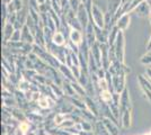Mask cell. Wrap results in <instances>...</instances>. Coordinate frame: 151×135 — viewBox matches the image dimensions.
Masks as SVG:
<instances>
[{"label":"cell","mask_w":151,"mask_h":135,"mask_svg":"<svg viewBox=\"0 0 151 135\" xmlns=\"http://www.w3.org/2000/svg\"><path fill=\"white\" fill-rule=\"evenodd\" d=\"M124 45H125V39H124V32L119 33L117 39L114 44L115 53L117 56V61H120L121 63H124Z\"/></svg>","instance_id":"cell-1"},{"label":"cell","mask_w":151,"mask_h":135,"mask_svg":"<svg viewBox=\"0 0 151 135\" xmlns=\"http://www.w3.org/2000/svg\"><path fill=\"white\" fill-rule=\"evenodd\" d=\"M91 20L97 27L99 28L105 27V13H103L101 8L95 4L93 6V11H91Z\"/></svg>","instance_id":"cell-2"},{"label":"cell","mask_w":151,"mask_h":135,"mask_svg":"<svg viewBox=\"0 0 151 135\" xmlns=\"http://www.w3.org/2000/svg\"><path fill=\"white\" fill-rule=\"evenodd\" d=\"M125 73L124 72H120L119 74L113 76V88L114 92L121 94L123 90L125 89Z\"/></svg>","instance_id":"cell-3"},{"label":"cell","mask_w":151,"mask_h":135,"mask_svg":"<svg viewBox=\"0 0 151 135\" xmlns=\"http://www.w3.org/2000/svg\"><path fill=\"white\" fill-rule=\"evenodd\" d=\"M77 18L80 21V24L82 26V29L85 32V29L87 28V26H88V24L91 20H90V17H89L88 13H87V10L85 8V5L82 2L81 5H80V7H79V9H78V11H77Z\"/></svg>","instance_id":"cell-4"},{"label":"cell","mask_w":151,"mask_h":135,"mask_svg":"<svg viewBox=\"0 0 151 135\" xmlns=\"http://www.w3.org/2000/svg\"><path fill=\"white\" fill-rule=\"evenodd\" d=\"M121 95V99H120V109H121V114L125 110L132 109V104H131V99H130V94H129V90L127 88L123 90L120 94Z\"/></svg>","instance_id":"cell-5"},{"label":"cell","mask_w":151,"mask_h":135,"mask_svg":"<svg viewBox=\"0 0 151 135\" xmlns=\"http://www.w3.org/2000/svg\"><path fill=\"white\" fill-rule=\"evenodd\" d=\"M83 35H85V39H87L88 44L90 45V47L97 42L96 41V34H95V24L94 21H90L87 26V28L85 29L83 32Z\"/></svg>","instance_id":"cell-6"},{"label":"cell","mask_w":151,"mask_h":135,"mask_svg":"<svg viewBox=\"0 0 151 135\" xmlns=\"http://www.w3.org/2000/svg\"><path fill=\"white\" fill-rule=\"evenodd\" d=\"M134 14H137L139 17L141 18H147L150 16L151 13V6L147 2V1H143L140 6H138L135 8V10L133 11Z\"/></svg>","instance_id":"cell-7"},{"label":"cell","mask_w":151,"mask_h":135,"mask_svg":"<svg viewBox=\"0 0 151 135\" xmlns=\"http://www.w3.org/2000/svg\"><path fill=\"white\" fill-rule=\"evenodd\" d=\"M26 115V119L28 122H31L32 124H35V125H38V124H43L45 117L42 116L41 114H38L36 111H32V110H27L25 111Z\"/></svg>","instance_id":"cell-8"},{"label":"cell","mask_w":151,"mask_h":135,"mask_svg":"<svg viewBox=\"0 0 151 135\" xmlns=\"http://www.w3.org/2000/svg\"><path fill=\"white\" fill-rule=\"evenodd\" d=\"M85 103H86V106H87V108H88L93 114H94L96 117H98V119L101 118V113H99V107H98V104L97 101H95L94 98H91V97H85Z\"/></svg>","instance_id":"cell-9"},{"label":"cell","mask_w":151,"mask_h":135,"mask_svg":"<svg viewBox=\"0 0 151 135\" xmlns=\"http://www.w3.org/2000/svg\"><path fill=\"white\" fill-rule=\"evenodd\" d=\"M130 21H131L130 14H124L123 16H121L120 18L116 20L115 26L120 29L121 32H125L126 29L129 28V26H130Z\"/></svg>","instance_id":"cell-10"},{"label":"cell","mask_w":151,"mask_h":135,"mask_svg":"<svg viewBox=\"0 0 151 135\" xmlns=\"http://www.w3.org/2000/svg\"><path fill=\"white\" fill-rule=\"evenodd\" d=\"M16 29H15V27H14L13 24H10V23H6L5 25L2 26V39H4V45H6L10 39H12V36H13L14 32H15Z\"/></svg>","instance_id":"cell-11"},{"label":"cell","mask_w":151,"mask_h":135,"mask_svg":"<svg viewBox=\"0 0 151 135\" xmlns=\"http://www.w3.org/2000/svg\"><path fill=\"white\" fill-rule=\"evenodd\" d=\"M121 126L123 129H129L132 123V109L125 110L121 114Z\"/></svg>","instance_id":"cell-12"},{"label":"cell","mask_w":151,"mask_h":135,"mask_svg":"<svg viewBox=\"0 0 151 135\" xmlns=\"http://www.w3.org/2000/svg\"><path fill=\"white\" fill-rule=\"evenodd\" d=\"M68 41L69 39H67L64 36V34L62 32H60V31H57L52 36V43L58 45V46H67Z\"/></svg>","instance_id":"cell-13"},{"label":"cell","mask_w":151,"mask_h":135,"mask_svg":"<svg viewBox=\"0 0 151 135\" xmlns=\"http://www.w3.org/2000/svg\"><path fill=\"white\" fill-rule=\"evenodd\" d=\"M101 121H103V123H104V125H105V127L107 129V131L109 132V134L119 135L120 129H119V127H117V124H116V123H114L113 121H111L109 118H106V117H103Z\"/></svg>","instance_id":"cell-14"},{"label":"cell","mask_w":151,"mask_h":135,"mask_svg":"<svg viewBox=\"0 0 151 135\" xmlns=\"http://www.w3.org/2000/svg\"><path fill=\"white\" fill-rule=\"evenodd\" d=\"M59 73L62 76V78H64V79H68V80H70L71 82H75V81H77V79L75 78L73 73H72V71H71V68H69L67 64H61V65H60V68H59Z\"/></svg>","instance_id":"cell-15"},{"label":"cell","mask_w":151,"mask_h":135,"mask_svg":"<svg viewBox=\"0 0 151 135\" xmlns=\"http://www.w3.org/2000/svg\"><path fill=\"white\" fill-rule=\"evenodd\" d=\"M95 34H96V41L98 43H108V36L109 33L105 31L104 28H99L95 25Z\"/></svg>","instance_id":"cell-16"},{"label":"cell","mask_w":151,"mask_h":135,"mask_svg":"<svg viewBox=\"0 0 151 135\" xmlns=\"http://www.w3.org/2000/svg\"><path fill=\"white\" fill-rule=\"evenodd\" d=\"M83 39H85V35H82L81 31H77V29H71V31H70L69 39L71 42H73L76 45L80 46Z\"/></svg>","instance_id":"cell-17"},{"label":"cell","mask_w":151,"mask_h":135,"mask_svg":"<svg viewBox=\"0 0 151 135\" xmlns=\"http://www.w3.org/2000/svg\"><path fill=\"white\" fill-rule=\"evenodd\" d=\"M90 53L93 54L94 59L96 60L97 64L99 68H101V46H99V43L96 42L91 47H90Z\"/></svg>","instance_id":"cell-18"},{"label":"cell","mask_w":151,"mask_h":135,"mask_svg":"<svg viewBox=\"0 0 151 135\" xmlns=\"http://www.w3.org/2000/svg\"><path fill=\"white\" fill-rule=\"evenodd\" d=\"M22 42H24V43H31V44L35 43V39H34L33 34H32L31 29L27 27V25H25L22 28Z\"/></svg>","instance_id":"cell-19"},{"label":"cell","mask_w":151,"mask_h":135,"mask_svg":"<svg viewBox=\"0 0 151 135\" xmlns=\"http://www.w3.org/2000/svg\"><path fill=\"white\" fill-rule=\"evenodd\" d=\"M94 131L96 132V135H111L101 119H98L94 124Z\"/></svg>","instance_id":"cell-20"},{"label":"cell","mask_w":151,"mask_h":135,"mask_svg":"<svg viewBox=\"0 0 151 135\" xmlns=\"http://www.w3.org/2000/svg\"><path fill=\"white\" fill-rule=\"evenodd\" d=\"M113 94L111 90H101L99 96L97 97V99H101V101H104L105 104L109 105L113 101Z\"/></svg>","instance_id":"cell-21"},{"label":"cell","mask_w":151,"mask_h":135,"mask_svg":"<svg viewBox=\"0 0 151 135\" xmlns=\"http://www.w3.org/2000/svg\"><path fill=\"white\" fill-rule=\"evenodd\" d=\"M16 88H17L18 90H20V91H23V92L25 94V92H27V91L31 90V81H28L27 79H25V78L23 77L20 80H19V82Z\"/></svg>","instance_id":"cell-22"},{"label":"cell","mask_w":151,"mask_h":135,"mask_svg":"<svg viewBox=\"0 0 151 135\" xmlns=\"http://www.w3.org/2000/svg\"><path fill=\"white\" fill-rule=\"evenodd\" d=\"M119 33H120V29H119L116 26H114L113 28L111 29L109 36H108V45H109V46H113V45L115 44V42H116V39H117V36H119Z\"/></svg>","instance_id":"cell-23"},{"label":"cell","mask_w":151,"mask_h":135,"mask_svg":"<svg viewBox=\"0 0 151 135\" xmlns=\"http://www.w3.org/2000/svg\"><path fill=\"white\" fill-rule=\"evenodd\" d=\"M69 118V114H64V113H55L54 116V124L55 126L59 127L64 121H67Z\"/></svg>","instance_id":"cell-24"},{"label":"cell","mask_w":151,"mask_h":135,"mask_svg":"<svg viewBox=\"0 0 151 135\" xmlns=\"http://www.w3.org/2000/svg\"><path fill=\"white\" fill-rule=\"evenodd\" d=\"M2 103H4V107L6 108H15L18 107L17 106V101L15 99V96L8 97V98H2Z\"/></svg>","instance_id":"cell-25"},{"label":"cell","mask_w":151,"mask_h":135,"mask_svg":"<svg viewBox=\"0 0 151 135\" xmlns=\"http://www.w3.org/2000/svg\"><path fill=\"white\" fill-rule=\"evenodd\" d=\"M67 20H68V24H69L71 29H77V31L83 32L82 26H81V24H80V21L78 20V18H77V16L73 17V18H69V19H67Z\"/></svg>","instance_id":"cell-26"},{"label":"cell","mask_w":151,"mask_h":135,"mask_svg":"<svg viewBox=\"0 0 151 135\" xmlns=\"http://www.w3.org/2000/svg\"><path fill=\"white\" fill-rule=\"evenodd\" d=\"M72 87H73V89H75L76 94L77 95H79V96H81L83 99H85V97H87V92H86V89L82 87L81 84H79L78 81H75V82H72Z\"/></svg>","instance_id":"cell-27"},{"label":"cell","mask_w":151,"mask_h":135,"mask_svg":"<svg viewBox=\"0 0 151 135\" xmlns=\"http://www.w3.org/2000/svg\"><path fill=\"white\" fill-rule=\"evenodd\" d=\"M31 127H32V123L28 122V121H23V122H19L17 129H19L24 134H27L31 132Z\"/></svg>","instance_id":"cell-28"},{"label":"cell","mask_w":151,"mask_h":135,"mask_svg":"<svg viewBox=\"0 0 151 135\" xmlns=\"http://www.w3.org/2000/svg\"><path fill=\"white\" fill-rule=\"evenodd\" d=\"M52 90H53V94L55 95L57 98H61V97H64V92H63L62 90V87L61 86H58L57 84H54V82H52L50 84Z\"/></svg>","instance_id":"cell-29"},{"label":"cell","mask_w":151,"mask_h":135,"mask_svg":"<svg viewBox=\"0 0 151 135\" xmlns=\"http://www.w3.org/2000/svg\"><path fill=\"white\" fill-rule=\"evenodd\" d=\"M139 82H140V87L141 89H148L151 90V82L145 77V76H139Z\"/></svg>","instance_id":"cell-30"},{"label":"cell","mask_w":151,"mask_h":135,"mask_svg":"<svg viewBox=\"0 0 151 135\" xmlns=\"http://www.w3.org/2000/svg\"><path fill=\"white\" fill-rule=\"evenodd\" d=\"M143 1H145V0H132V1H131V5H130L129 9H127V14L133 13V11L135 10V8H137L138 6H140Z\"/></svg>","instance_id":"cell-31"},{"label":"cell","mask_w":151,"mask_h":135,"mask_svg":"<svg viewBox=\"0 0 151 135\" xmlns=\"http://www.w3.org/2000/svg\"><path fill=\"white\" fill-rule=\"evenodd\" d=\"M76 123L72 121V119H70V118H68L67 121H64V122L59 126V129H71V127H73L75 126Z\"/></svg>","instance_id":"cell-32"},{"label":"cell","mask_w":151,"mask_h":135,"mask_svg":"<svg viewBox=\"0 0 151 135\" xmlns=\"http://www.w3.org/2000/svg\"><path fill=\"white\" fill-rule=\"evenodd\" d=\"M69 4H70L71 10L77 14L78 9H79V7H80V5H81V1H80V0H69Z\"/></svg>","instance_id":"cell-33"},{"label":"cell","mask_w":151,"mask_h":135,"mask_svg":"<svg viewBox=\"0 0 151 135\" xmlns=\"http://www.w3.org/2000/svg\"><path fill=\"white\" fill-rule=\"evenodd\" d=\"M67 47L69 49L71 52H73L76 54H79V52H80V47L78 46V45H76L73 42H71V41H68V44H67Z\"/></svg>","instance_id":"cell-34"},{"label":"cell","mask_w":151,"mask_h":135,"mask_svg":"<svg viewBox=\"0 0 151 135\" xmlns=\"http://www.w3.org/2000/svg\"><path fill=\"white\" fill-rule=\"evenodd\" d=\"M141 63L142 64H145V65H149L150 66L151 65V53L150 52H148L147 54H145L142 58H141Z\"/></svg>","instance_id":"cell-35"},{"label":"cell","mask_w":151,"mask_h":135,"mask_svg":"<svg viewBox=\"0 0 151 135\" xmlns=\"http://www.w3.org/2000/svg\"><path fill=\"white\" fill-rule=\"evenodd\" d=\"M19 41H22V29H16L10 39V42H19Z\"/></svg>","instance_id":"cell-36"},{"label":"cell","mask_w":151,"mask_h":135,"mask_svg":"<svg viewBox=\"0 0 151 135\" xmlns=\"http://www.w3.org/2000/svg\"><path fill=\"white\" fill-rule=\"evenodd\" d=\"M71 71H72L73 76H75V78L77 79V81H78V79H79L80 74H81V68H80L79 65H72V66H71Z\"/></svg>","instance_id":"cell-37"},{"label":"cell","mask_w":151,"mask_h":135,"mask_svg":"<svg viewBox=\"0 0 151 135\" xmlns=\"http://www.w3.org/2000/svg\"><path fill=\"white\" fill-rule=\"evenodd\" d=\"M81 124H82V129H83V131L90 132L91 129H94V124H93V123H90V122H88V121H82Z\"/></svg>","instance_id":"cell-38"},{"label":"cell","mask_w":151,"mask_h":135,"mask_svg":"<svg viewBox=\"0 0 151 135\" xmlns=\"http://www.w3.org/2000/svg\"><path fill=\"white\" fill-rule=\"evenodd\" d=\"M98 86H99L101 90H109L108 89V82H107V80L105 78L98 80Z\"/></svg>","instance_id":"cell-39"},{"label":"cell","mask_w":151,"mask_h":135,"mask_svg":"<svg viewBox=\"0 0 151 135\" xmlns=\"http://www.w3.org/2000/svg\"><path fill=\"white\" fill-rule=\"evenodd\" d=\"M17 20V13H12V14H8L7 16V23H10V24H15Z\"/></svg>","instance_id":"cell-40"},{"label":"cell","mask_w":151,"mask_h":135,"mask_svg":"<svg viewBox=\"0 0 151 135\" xmlns=\"http://www.w3.org/2000/svg\"><path fill=\"white\" fill-rule=\"evenodd\" d=\"M106 72L107 71L105 69H103V68H99L98 71H97V73H96V76L98 77V79H104L105 76H106Z\"/></svg>","instance_id":"cell-41"},{"label":"cell","mask_w":151,"mask_h":135,"mask_svg":"<svg viewBox=\"0 0 151 135\" xmlns=\"http://www.w3.org/2000/svg\"><path fill=\"white\" fill-rule=\"evenodd\" d=\"M73 127H75V129L77 131V132H78V133H80V132H82V131H83V129H82L81 122H80V123H76Z\"/></svg>","instance_id":"cell-42"},{"label":"cell","mask_w":151,"mask_h":135,"mask_svg":"<svg viewBox=\"0 0 151 135\" xmlns=\"http://www.w3.org/2000/svg\"><path fill=\"white\" fill-rule=\"evenodd\" d=\"M145 78L151 82V68H147V70H145Z\"/></svg>","instance_id":"cell-43"},{"label":"cell","mask_w":151,"mask_h":135,"mask_svg":"<svg viewBox=\"0 0 151 135\" xmlns=\"http://www.w3.org/2000/svg\"><path fill=\"white\" fill-rule=\"evenodd\" d=\"M147 51L148 52L151 51V36L150 39H149V41H148V43H147Z\"/></svg>","instance_id":"cell-44"},{"label":"cell","mask_w":151,"mask_h":135,"mask_svg":"<svg viewBox=\"0 0 151 135\" xmlns=\"http://www.w3.org/2000/svg\"><path fill=\"white\" fill-rule=\"evenodd\" d=\"M47 1H50V0H37V4L40 6H42V5H45Z\"/></svg>","instance_id":"cell-45"},{"label":"cell","mask_w":151,"mask_h":135,"mask_svg":"<svg viewBox=\"0 0 151 135\" xmlns=\"http://www.w3.org/2000/svg\"><path fill=\"white\" fill-rule=\"evenodd\" d=\"M132 0H122V4L121 5H125V4H129V2H131Z\"/></svg>","instance_id":"cell-46"},{"label":"cell","mask_w":151,"mask_h":135,"mask_svg":"<svg viewBox=\"0 0 151 135\" xmlns=\"http://www.w3.org/2000/svg\"><path fill=\"white\" fill-rule=\"evenodd\" d=\"M10 2H13V0H2V4H6V5L10 4Z\"/></svg>","instance_id":"cell-47"},{"label":"cell","mask_w":151,"mask_h":135,"mask_svg":"<svg viewBox=\"0 0 151 135\" xmlns=\"http://www.w3.org/2000/svg\"><path fill=\"white\" fill-rule=\"evenodd\" d=\"M98 1H99V0H94V4H95V5H97V6H98Z\"/></svg>","instance_id":"cell-48"},{"label":"cell","mask_w":151,"mask_h":135,"mask_svg":"<svg viewBox=\"0 0 151 135\" xmlns=\"http://www.w3.org/2000/svg\"><path fill=\"white\" fill-rule=\"evenodd\" d=\"M145 1H147V2H148V4L151 6V0H145Z\"/></svg>","instance_id":"cell-49"},{"label":"cell","mask_w":151,"mask_h":135,"mask_svg":"<svg viewBox=\"0 0 151 135\" xmlns=\"http://www.w3.org/2000/svg\"><path fill=\"white\" fill-rule=\"evenodd\" d=\"M143 135H151V132H149V133H145Z\"/></svg>","instance_id":"cell-50"},{"label":"cell","mask_w":151,"mask_h":135,"mask_svg":"<svg viewBox=\"0 0 151 135\" xmlns=\"http://www.w3.org/2000/svg\"><path fill=\"white\" fill-rule=\"evenodd\" d=\"M149 19H150V23H151V13H150V16H149Z\"/></svg>","instance_id":"cell-51"},{"label":"cell","mask_w":151,"mask_h":135,"mask_svg":"<svg viewBox=\"0 0 151 135\" xmlns=\"http://www.w3.org/2000/svg\"><path fill=\"white\" fill-rule=\"evenodd\" d=\"M69 135H80V134H69Z\"/></svg>","instance_id":"cell-52"},{"label":"cell","mask_w":151,"mask_h":135,"mask_svg":"<svg viewBox=\"0 0 151 135\" xmlns=\"http://www.w3.org/2000/svg\"><path fill=\"white\" fill-rule=\"evenodd\" d=\"M149 52H150V53H151V51H149Z\"/></svg>","instance_id":"cell-53"},{"label":"cell","mask_w":151,"mask_h":135,"mask_svg":"<svg viewBox=\"0 0 151 135\" xmlns=\"http://www.w3.org/2000/svg\"><path fill=\"white\" fill-rule=\"evenodd\" d=\"M106 1H107V0H106Z\"/></svg>","instance_id":"cell-54"}]
</instances>
